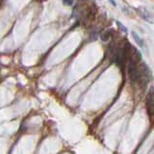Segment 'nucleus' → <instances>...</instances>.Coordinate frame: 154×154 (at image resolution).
<instances>
[{
  "mask_svg": "<svg viewBox=\"0 0 154 154\" xmlns=\"http://www.w3.org/2000/svg\"><path fill=\"white\" fill-rule=\"evenodd\" d=\"M127 61L129 62L128 73L130 76V79H131L132 82H137L139 79V69H138V66H137V60L130 55L129 59Z\"/></svg>",
  "mask_w": 154,
  "mask_h": 154,
  "instance_id": "nucleus-1",
  "label": "nucleus"
},
{
  "mask_svg": "<svg viewBox=\"0 0 154 154\" xmlns=\"http://www.w3.org/2000/svg\"><path fill=\"white\" fill-rule=\"evenodd\" d=\"M140 82H141L142 87H146V85L148 83L149 80V69L146 64H142L141 67L139 69V79Z\"/></svg>",
  "mask_w": 154,
  "mask_h": 154,
  "instance_id": "nucleus-2",
  "label": "nucleus"
},
{
  "mask_svg": "<svg viewBox=\"0 0 154 154\" xmlns=\"http://www.w3.org/2000/svg\"><path fill=\"white\" fill-rule=\"evenodd\" d=\"M146 108H147V113L149 117L152 119L153 114H154V97H153V88L151 87L150 91L147 94L146 96Z\"/></svg>",
  "mask_w": 154,
  "mask_h": 154,
  "instance_id": "nucleus-3",
  "label": "nucleus"
},
{
  "mask_svg": "<svg viewBox=\"0 0 154 154\" xmlns=\"http://www.w3.org/2000/svg\"><path fill=\"white\" fill-rule=\"evenodd\" d=\"M137 12L139 13V14L141 16L144 20L147 21V22H152V17H151V14L148 12V10L143 8V7H139L137 9Z\"/></svg>",
  "mask_w": 154,
  "mask_h": 154,
  "instance_id": "nucleus-4",
  "label": "nucleus"
},
{
  "mask_svg": "<svg viewBox=\"0 0 154 154\" xmlns=\"http://www.w3.org/2000/svg\"><path fill=\"white\" fill-rule=\"evenodd\" d=\"M112 34H113V30H106L102 32V34L100 35L101 40L103 42H108L111 38V37H112Z\"/></svg>",
  "mask_w": 154,
  "mask_h": 154,
  "instance_id": "nucleus-5",
  "label": "nucleus"
},
{
  "mask_svg": "<svg viewBox=\"0 0 154 154\" xmlns=\"http://www.w3.org/2000/svg\"><path fill=\"white\" fill-rule=\"evenodd\" d=\"M132 36H133V38H134V40H135V42H136L138 45H140V47H143V40L141 38L139 37V35L136 33V32H132Z\"/></svg>",
  "mask_w": 154,
  "mask_h": 154,
  "instance_id": "nucleus-6",
  "label": "nucleus"
},
{
  "mask_svg": "<svg viewBox=\"0 0 154 154\" xmlns=\"http://www.w3.org/2000/svg\"><path fill=\"white\" fill-rule=\"evenodd\" d=\"M116 23H117V25H118L119 29V30L122 31V32H123V33H126V32H127V28L125 27V26H124L123 24H122V22H120V21L117 20V21H116Z\"/></svg>",
  "mask_w": 154,
  "mask_h": 154,
  "instance_id": "nucleus-7",
  "label": "nucleus"
},
{
  "mask_svg": "<svg viewBox=\"0 0 154 154\" xmlns=\"http://www.w3.org/2000/svg\"><path fill=\"white\" fill-rule=\"evenodd\" d=\"M63 2H64V4L66 5V6H70V5H72V3H73V0H63Z\"/></svg>",
  "mask_w": 154,
  "mask_h": 154,
  "instance_id": "nucleus-8",
  "label": "nucleus"
},
{
  "mask_svg": "<svg viewBox=\"0 0 154 154\" xmlns=\"http://www.w3.org/2000/svg\"><path fill=\"white\" fill-rule=\"evenodd\" d=\"M42 1H45V0H42Z\"/></svg>",
  "mask_w": 154,
  "mask_h": 154,
  "instance_id": "nucleus-9",
  "label": "nucleus"
}]
</instances>
